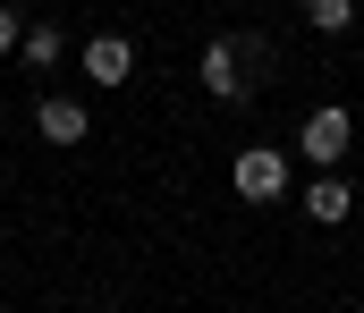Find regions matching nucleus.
I'll use <instances>...</instances> for the list:
<instances>
[{"label": "nucleus", "mask_w": 364, "mask_h": 313, "mask_svg": "<svg viewBox=\"0 0 364 313\" xmlns=\"http://www.w3.org/2000/svg\"><path fill=\"white\" fill-rule=\"evenodd\" d=\"M17 51H26L34 68H51V60H60V34H51V26H26V43H17Z\"/></svg>", "instance_id": "nucleus-8"}, {"label": "nucleus", "mask_w": 364, "mask_h": 313, "mask_svg": "<svg viewBox=\"0 0 364 313\" xmlns=\"http://www.w3.org/2000/svg\"><path fill=\"white\" fill-rule=\"evenodd\" d=\"M203 94L212 102H246V60H237V43L220 34V43H203Z\"/></svg>", "instance_id": "nucleus-3"}, {"label": "nucleus", "mask_w": 364, "mask_h": 313, "mask_svg": "<svg viewBox=\"0 0 364 313\" xmlns=\"http://www.w3.org/2000/svg\"><path fill=\"white\" fill-rule=\"evenodd\" d=\"M85 77L93 85H127V77H136V43H127V34H93L85 43Z\"/></svg>", "instance_id": "nucleus-4"}, {"label": "nucleus", "mask_w": 364, "mask_h": 313, "mask_svg": "<svg viewBox=\"0 0 364 313\" xmlns=\"http://www.w3.org/2000/svg\"><path fill=\"white\" fill-rule=\"evenodd\" d=\"M34 127H43L51 144H85V136H93L85 102H68V94H43V102H34Z\"/></svg>", "instance_id": "nucleus-5"}, {"label": "nucleus", "mask_w": 364, "mask_h": 313, "mask_svg": "<svg viewBox=\"0 0 364 313\" xmlns=\"http://www.w3.org/2000/svg\"><path fill=\"white\" fill-rule=\"evenodd\" d=\"M17 43H26V26H17V0H0V60H9Z\"/></svg>", "instance_id": "nucleus-9"}, {"label": "nucleus", "mask_w": 364, "mask_h": 313, "mask_svg": "<svg viewBox=\"0 0 364 313\" xmlns=\"http://www.w3.org/2000/svg\"><path fill=\"white\" fill-rule=\"evenodd\" d=\"M305 26L314 34H348L356 26V0H305Z\"/></svg>", "instance_id": "nucleus-7"}, {"label": "nucleus", "mask_w": 364, "mask_h": 313, "mask_svg": "<svg viewBox=\"0 0 364 313\" xmlns=\"http://www.w3.org/2000/svg\"><path fill=\"white\" fill-rule=\"evenodd\" d=\"M348 144H356V119H348L339 102H322L305 127H296V153H305L314 170H339V161H348Z\"/></svg>", "instance_id": "nucleus-1"}, {"label": "nucleus", "mask_w": 364, "mask_h": 313, "mask_svg": "<svg viewBox=\"0 0 364 313\" xmlns=\"http://www.w3.org/2000/svg\"><path fill=\"white\" fill-rule=\"evenodd\" d=\"M229 178H237V195H246V204H279V195H288V153H272V144H246Z\"/></svg>", "instance_id": "nucleus-2"}, {"label": "nucleus", "mask_w": 364, "mask_h": 313, "mask_svg": "<svg viewBox=\"0 0 364 313\" xmlns=\"http://www.w3.org/2000/svg\"><path fill=\"white\" fill-rule=\"evenodd\" d=\"M305 212H314V220H322V229H339V220H348V212H356V187H348V178H339V170H322V178H314V187H305Z\"/></svg>", "instance_id": "nucleus-6"}]
</instances>
